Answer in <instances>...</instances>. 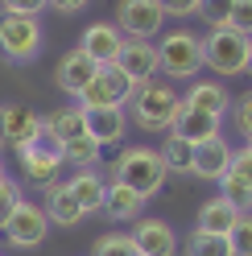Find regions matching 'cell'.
<instances>
[{
    "label": "cell",
    "mask_w": 252,
    "mask_h": 256,
    "mask_svg": "<svg viewBox=\"0 0 252 256\" xmlns=\"http://www.w3.org/2000/svg\"><path fill=\"white\" fill-rule=\"evenodd\" d=\"M178 108H182V95H178L174 87L157 83V78L140 83V87L132 91V100H128L132 120L145 128V132H170V124H174V116H178Z\"/></svg>",
    "instance_id": "6da1fadb"
},
{
    "label": "cell",
    "mask_w": 252,
    "mask_h": 256,
    "mask_svg": "<svg viewBox=\"0 0 252 256\" xmlns=\"http://www.w3.org/2000/svg\"><path fill=\"white\" fill-rule=\"evenodd\" d=\"M112 182L132 186L140 198H153L157 190L166 186V162H162V153H157V149H145V145L124 149V153L116 157V166H112Z\"/></svg>",
    "instance_id": "7a4b0ae2"
},
{
    "label": "cell",
    "mask_w": 252,
    "mask_h": 256,
    "mask_svg": "<svg viewBox=\"0 0 252 256\" xmlns=\"http://www.w3.org/2000/svg\"><path fill=\"white\" fill-rule=\"evenodd\" d=\"M157 70L166 78H174V83L198 78V70H202V38L190 34V29H170L162 38V46H157Z\"/></svg>",
    "instance_id": "3957f363"
},
{
    "label": "cell",
    "mask_w": 252,
    "mask_h": 256,
    "mask_svg": "<svg viewBox=\"0 0 252 256\" xmlns=\"http://www.w3.org/2000/svg\"><path fill=\"white\" fill-rule=\"evenodd\" d=\"M248 42L252 38L236 34V29H228V25L207 29V38H202V66L215 70L219 78L244 74L248 70Z\"/></svg>",
    "instance_id": "277c9868"
},
{
    "label": "cell",
    "mask_w": 252,
    "mask_h": 256,
    "mask_svg": "<svg viewBox=\"0 0 252 256\" xmlns=\"http://www.w3.org/2000/svg\"><path fill=\"white\" fill-rule=\"evenodd\" d=\"M42 46H46V29L38 17H12V12L0 17V54L8 62H34Z\"/></svg>",
    "instance_id": "5b68a950"
},
{
    "label": "cell",
    "mask_w": 252,
    "mask_h": 256,
    "mask_svg": "<svg viewBox=\"0 0 252 256\" xmlns=\"http://www.w3.org/2000/svg\"><path fill=\"white\" fill-rule=\"evenodd\" d=\"M46 120L25 104H0V145L12 153H25L34 140H42Z\"/></svg>",
    "instance_id": "8992f818"
},
{
    "label": "cell",
    "mask_w": 252,
    "mask_h": 256,
    "mask_svg": "<svg viewBox=\"0 0 252 256\" xmlns=\"http://www.w3.org/2000/svg\"><path fill=\"white\" fill-rule=\"evenodd\" d=\"M132 83L128 78L120 74V66H100L96 70V78H91V83L83 87V95H78V108H128V100H132Z\"/></svg>",
    "instance_id": "52a82bcc"
},
{
    "label": "cell",
    "mask_w": 252,
    "mask_h": 256,
    "mask_svg": "<svg viewBox=\"0 0 252 256\" xmlns=\"http://www.w3.org/2000/svg\"><path fill=\"white\" fill-rule=\"evenodd\" d=\"M8 240L12 248H42L46 236H50V215H46V206L21 198L17 211H12V219L4 223V232H0Z\"/></svg>",
    "instance_id": "ba28073f"
},
{
    "label": "cell",
    "mask_w": 252,
    "mask_h": 256,
    "mask_svg": "<svg viewBox=\"0 0 252 256\" xmlns=\"http://www.w3.org/2000/svg\"><path fill=\"white\" fill-rule=\"evenodd\" d=\"M162 25H166V12L157 0H120L116 4V29L128 42H153Z\"/></svg>",
    "instance_id": "9c48e42d"
},
{
    "label": "cell",
    "mask_w": 252,
    "mask_h": 256,
    "mask_svg": "<svg viewBox=\"0 0 252 256\" xmlns=\"http://www.w3.org/2000/svg\"><path fill=\"white\" fill-rule=\"evenodd\" d=\"M62 166H66V157H62V145L58 140H50L42 132V140H34L25 153H21V170H25V178L29 182H38V186H54L58 182V174Z\"/></svg>",
    "instance_id": "30bf717a"
},
{
    "label": "cell",
    "mask_w": 252,
    "mask_h": 256,
    "mask_svg": "<svg viewBox=\"0 0 252 256\" xmlns=\"http://www.w3.org/2000/svg\"><path fill=\"white\" fill-rule=\"evenodd\" d=\"M219 186H224V198L240 215H252V145L232 149V166L219 178Z\"/></svg>",
    "instance_id": "8fae6325"
},
{
    "label": "cell",
    "mask_w": 252,
    "mask_h": 256,
    "mask_svg": "<svg viewBox=\"0 0 252 256\" xmlns=\"http://www.w3.org/2000/svg\"><path fill=\"white\" fill-rule=\"evenodd\" d=\"M78 50H83L91 62H100V66H116V58H120V50H124V34H120L112 21H96V25L83 29Z\"/></svg>",
    "instance_id": "7c38bea8"
},
{
    "label": "cell",
    "mask_w": 252,
    "mask_h": 256,
    "mask_svg": "<svg viewBox=\"0 0 252 256\" xmlns=\"http://www.w3.org/2000/svg\"><path fill=\"white\" fill-rule=\"evenodd\" d=\"M116 66H120V74L128 78L132 87H140V83H149V78L162 74L157 70V46L153 42H128L124 38V50L116 58Z\"/></svg>",
    "instance_id": "4fadbf2b"
},
{
    "label": "cell",
    "mask_w": 252,
    "mask_h": 256,
    "mask_svg": "<svg viewBox=\"0 0 252 256\" xmlns=\"http://www.w3.org/2000/svg\"><path fill=\"white\" fill-rule=\"evenodd\" d=\"M128 236L140 256H174L178 252V232L166 219H136V228Z\"/></svg>",
    "instance_id": "5bb4252c"
},
{
    "label": "cell",
    "mask_w": 252,
    "mask_h": 256,
    "mask_svg": "<svg viewBox=\"0 0 252 256\" xmlns=\"http://www.w3.org/2000/svg\"><path fill=\"white\" fill-rule=\"evenodd\" d=\"M96 70H100V62H91V58L74 46L70 54H62L58 70H54V83H58V91H66L70 100H78V95H83V87L96 78Z\"/></svg>",
    "instance_id": "9a60e30c"
},
{
    "label": "cell",
    "mask_w": 252,
    "mask_h": 256,
    "mask_svg": "<svg viewBox=\"0 0 252 256\" xmlns=\"http://www.w3.org/2000/svg\"><path fill=\"white\" fill-rule=\"evenodd\" d=\"M182 108L207 112V116L224 120V112L232 108V95H228L224 83H215V78H190V87H186V95H182Z\"/></svg>",
    "instance_id": "2e32d148"
},
{
    "label": "cell",
    "mask_w": 252,
    "mask_h": 256,
    "mask_svg": "<svg viewBox=\"0 0 252 256\" xmlns=\"http://www.w3.org/2000/svg\"><path fill=\"white\" fill-rule=\"evenodd\" d=\"M170 132L182 136L186 145H207V140L224 136V132H219V116H207V112H190V108H178L174 124H170Z\"/></svg>",
    "instance_id": "e0dca14e"
},
{
    "label": "cell",
    "mask_w": 252,
    "mask_h": 256,
    "mask_svg": "<svg viewBox=\"0 0 252 256\" xmlns=\"http://www.w3.org/2000/svg\"><path fill=\"white\" fill-rule=\"evenodd\" d=\"M87 112V108H83ZM124 128H128V116H124V108H91L87 112V136L96 140V145H120L124 140Z\"/></svg>",
    "instance_id": "ac0fdd59"
},
{
    "label": "cell",
    "mask_w": 252,
    "mask_h": 256,
    "mask_svg": "<svg viewBox=\"0 0 252 256\" xmlns=\"http://www.w3.org/2000/svg\"><path fill=\"white\" fill-rule=\"evenodd\" d=\"M228 166H232V145H228L224 136L207 140V145H194V166H190L194 178H202V182H219V178L228 174Z\"/></svg>",
    "instance_id": "d6986e66"
},
{
    "label": "cell",
    "mask_w": 252,
    "mask_h": 256,
    "mask_svg": "<svg viewBox=\"0 0 252 256\" xmlns=\"http://www.w3.org/2000/svg\"><path fill=\"white\" fill-rule=\"evenodd\" d=\"M42 120H46V136L58 140V145H66V140H74V136H87V112L78 104H62V108H54L50 116H42Z\"/></svg>",
    "instance_id": "ffe728a7"
},
{
    "label": "cell",
    "mask_w": 252,
    "mask_h": 256,
    "mask_svg": "<svg viewBox=\"0 0 252 256\" xmlns=\"http://www.w3.org/2000/svg\"><path fill=\"white\" fill-rule=\"evenodd\" d=\"M66 186H70L74 202L83 206V215H96V211H104V194H108V182L100 178L96 170H74L70 178H66Z\"/></svg>",
    "instance_id": "44dd1931"
},
{
    "label": "cell",
    "mask_w": 252,
    "mask_h": 256,
    "mask_svg": "<svg viewBox=\"0 0 252 256\" xmlns=\"http://www.w3.org/2000/svg\"><path fill=\"white\" fill-rule=\"evenodd\" d=\"M46 215H50V223H58V228H74L78 219H87V215H83V206L74 202V194H70V186H66V182L46 186Z\"/></svg>",
    "instance_id": "7402d4cb"
},
{
    "label": "cell",
    "mask_w": 252,
    "mask_h": 256,
    "mask_svg": "<svg viewBox=\"0 0 252 256\" xmlns=\"http://www.w3.org/2000/svg\"><path fill=\"white\" fill-rule=\"evenodd\" d=\"M140 211H145V198L136 194L132 186H124V182H108V194H104V215L108 219H140Z\"/></svg>",
    "instance_id": "603a6c76"
},
{
    "label": "cell",
    "mask_w": 252,
    "mask_h": 256,
    "mask_svg": "<svg viewBox=\"0 0 252 256\" xmlns=\"http://www.w3.org/2000/svg\"><path fill=\"white\" fill-rule=\"evenodd\" d=\"M236 219H240V211H236L224 194H215V198H207L198 206V223H194V228L198 232H211V236H228L236 228Z\"/></svg>",
    "instance_id": "cb8c5ba5"
},
{
    "label": "cell",
    "mask_w": 252,
    "mask_h": 256,
    "mask_svg": "<svg viewBox=\"0 0 252 256\" xmlns=\"http://www.w3.org/2000/svg\"><path fill=\"white\" fill-rule=\"evenodd\" d=\"M157 153H162V162H166V174H190V166H194V145H186V140L174 136V132L162 140Z\"/></svg>",
    "instance_id": "d4e9b609"
},
{
    "label": "cell",
    "mask_w": 252,
    "mask_h": 256,
    "mask_svg": "<svg viewBox=\"0 0 252 256\" xmlns=\"http://www.w3.org/2000/svg\"><path fill=\"white\" fill-rule=\"evenodd\" d=\"M62 157H66V166H74V170H96L104 162V149L91 136H74V140L62 145Z\"/></svg>",
    "instance_id": "484cf974"
},
{
    "label": "cell",
    "mask_w": 252,
    "mask_h": 256,
    "mask_svg": "<svg viewBox=\"0 0 252 256\" xmlns=\"http://www.w3.org/2000/svg\"><path fill=\"white\" fill-rule=\"evenodd\" d=\"M186 256H232L228 236H211V232H190L186 236Z\"/></svg>",
    "instance_id": "4316f807"
},
{
    "label": "cell",
    "mask_w": 252,
    "mask_h": 256,
    "mask_svg": "<svg viewBox=\"0 0 252 256\" xmlns=\"http://www.w3.org/2000/svg\"><path fill=\"white\" fill-rule=\"evenodd\" d=\"M91 256H140L128 232H104L96 244H91Z\"/></svg>",
    "instance_id": "83f0119b"
},
{
    "label": "cell",
    "mask_w": 252,
    "mask_h": 256,
    "mask_svg": "<svg viewBox=\"0 0 252 256\" xmlns=\"http://www.w3.org/2000/svg\"><path fill=\"white\" fill-rule=\"evenodd\" d=\"M21 186L17 178H8V174H0V232H4V223L12 219V211H17V202H21Z\"/></svg>",
    "instance_id": "f1b7e54d"
},
{
    "label": "cell",
    "mask_w": 252,
    "mask_h": 256,
    "mask_svg": "<svg viewBox=\"0 0 252 256\" xmlns=\"http://www.w3.org/2000/svg\"><path fill=\"white\" fill-rule=\"evenodd\" d=\"M228 244H232V256H252V215L236 219V228L228 232Z\"/></svg>",
    "instance_id": "f546056e"
},
{
    "label": "cell",
    "mask_w": 252,
    "mask_h": 256,
    "mask_svg": "<svg viewBox=\"0 0 252 256\" xmlns=\"http://www.w3.org/2000/svg\"><path fill=\"white\" fill-rule=\"evenodd\" d=\"M232 4H236V0H202V4H198V17L207 21L211 29H219V25H228Z\"/></svg>",
    "instance_id": "4dcf8cb0"
},
{
    "label": "cell",
    "mask_w": 252,
    "mask_h": 256,
    "mask_svg": "<svg viewBox=\"0 0 252 256\" xmlns=\"http://www.w3.org/2000/svg\"><path fill=\"white\" fill-rule=\"evenodd\" d=\"M232 116H236V128H240V136L252 145V91H244L240 100L232 104Z\"/></svg>",
    "instance_id": "1f68e13d"
},
{
    "label": "cell",
    "mask_w": 252,
    "mask_h": 256,
    "mask_svg": "<svg viewBox=\"0 0 252 256\" xmlns=\"http://www.w3.org/2000/svg\"><path fill=\"white\" fill-rule=\"evenodd\" d=\"M228 29H236V34L252 38V0H236L232 4V17H228Z\"/></svg>",
    "instance_id": "d6a6232c"
},
{
    "label": "cell",
    "mask_w": 252,
    "mask_h": 256,
    "mask_svg": "<svg viewBox=\"0 0 252 256\" xmlns=\"http://www.w3.org/2000/svg\"><path fill=\"white\" fill-rule=\"evenodd\" d=\"M0 8L12 12V17H42L50 8V0H0Z\"/></svg>",
    "instance_id": "836d02e7"
},
{
    "label": "cell",
    "mask_w": 252,
    "mask_h": 256,
    "mask_svg": "<svg viewBox=\"0 0 252 256\" xmlns=\"http://www.w3.org/2000/svg\"><path fill=\"white\" fill-rule=\"evenodd\" d=\"M157 4H162V12H166V17H190V12H198V4H202V0H157Z\"/></svg>",
    "instance_id": "e575fe53"
},
{
    "label": "cell",
    "mask_w": 252,
    "mask_h": 256,
    "mask_svg": "<svg viewBox=\"0 0 252 256\" xmlns=\"http://www.w3.org/2000/svg\"><path fill=\"white\" fill-rule=\"evenodd\" d=\"M50 8L70 17V12H83V8H87V0H50Z\"/></svg>",
    "instance_id": "d590c367"
},
{
    "label": "cell",
    "mask_w": 252,
    "mask_h": 256,
    "mask_svg": "<svg viewBox=\"0 0 252 256\" xmlns=\"http://www.w3.org/2000/svg\"><path fill=\"white\" fill-rule=\"evenodd\" d=\"M248 74H252V42H248Z\"/></svg>",
    "instance_id": "8d00e7d4"
},
{
    "label": "cell",
    "mask_w": 252,
    "mask_h": 256,
    "mask_svg": "<svg viewBox=\"0 0 252 256\" xmlns=\"http://www.w3.org/2000/svg\"><path fill=\"white\" fill-rule=\"evenodd\" d=\"M0 174H8V170H4V162H0Z\"/></svg>",
    "instance_id": "74e56055"
}]
</instances>
